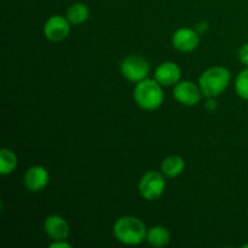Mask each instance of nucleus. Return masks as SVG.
Here are the masks:
<instances>
[{"label":"nucleus","instance_id":"nucleus-19","mask_svg":"<svg viewBox=\"0 0 248 248\" xmlns=\"http://www.w3.org/2000/svg\"><path fill=\"white\" fill-rule=\"evenodd\" d=\"M206 106H207V108L210 109V110H213V109L217 107V102H216L215 98H208L207 104H206Z\"/></svg>","mask_w":248,"mask_h":248},{"label":"nucleus","instance_id":"nucleus-14","mask_svg":"<svg viewBox=\"0 0 248 248\" xmlns=\"http://www.w3.org/2000/svg\"><path fill=\"white\" fill-rule=\"evenodd\" d=\"M65 17L74 26L85 23L90 17V9L84 2H74L67 10Z\"/></svg>","mask_w":248,"mask_h":248},{"label":"nucleus","instance_id":"nucleus-13","mask_svg":"<svg viewBox=\"0 0 248 248\" xmlns=\"http://www.w3.org/2000/svg\"><path fill=\"white\" fill-rule=\"evenodd\" d=\"M171 235L169 229L162 225H154L147 232V242L153 247H165L170 244Z\"/></svg>","mask_w":248,"mask_h":248},{"label":"nucleus","instance_id":"nucleus-9","mask_svg":"<svg viewBox=\"0 0 248 248\" xmlns=\"http://www.w3.org/2000/svg\"><path fill=\"white\" fill-rule=\"evenodd\" d=\"M172 45L179 52H193L200 45V35L191 28H179L172 35Z\"/></svg>","mask_w":248,"mask_h":248},{"label":"nucleus","instance_id":"nucleus-6","mask_svg":"<svg viewBox=\"0 0 248 248\" xmlns=\"http://www.w3.org/2000/svg\"><path fill=\"white\" fill-rule=\"evenodd\" d=\"M173 97L177 102L186 107H194L200 103L202 91L200 86L189 80H181L173 87Z\"/></svg>","mask_w":248,"mask_h":248},{"label":"nucleus","instance_id":"nucleus-12","mask_svg":"<svg viewBox=\"0 0 248 248\" xmlns=\"http://www.w3.org/2000/svg\"><path fill=\"white\" fill-rule=\"evenodd\" d=\"M186 169V161L179 155H170L161 162V172L169 178H176L181 176Z\"/></svg>","mask_w":248,"mask_h":248},{"label":"nucleus","instance_id":"nucleus-15","mask_svg":"<svg viewBox=\"0 0 248 248\" xmlns=\"http://www.w3.org/2000/svg\"><path fill=\"white\" fill-rule=\"evenodd\" d=\"M18 159L15 152L7 148H2L0 152V174L1 176H7L11 174L16 170Z\"/></svg>","mask_w":248,"mask_h":248},{"label":"nucleus","instance_id":"nucleus-8","mask_svg":"<svg viewBox=\"0 0 248 248\" xmlns=\"http://www.w3.org/2000/svg\"><path fill=\"white\" fill-rule=\"evenodd\" d=\"M24 186L31 193H39L44 190L50 183V174L44 166L35 165L28 169L23 177Z\"/></svg>","mask_w":248,"mask_h":248},{"label":"nucleus","instance_id":"nucleus-4","mask_svg":"<svg viewBox=\"0 0 248 248\" xmlns=\"http://www.w3.org/2000/svg\"><path fill=\"white\" fill-rule=\"evenodd\" d=\"M166 189V181L162 172L149 171L142 176L138 183L140 196L147 201H155L162 196Z\"/></svg>","mask_w":248,"mask_h":248},{"label":"nucleus","instance_id":"nucleus-18","mask_svg":"<svg viewBox=\"0 0 248 248\" xmlns=\"http://www.w3.org/2000/svg\"><path fill=\"white\" fill-rule=\"evenodd\" d=\"M51 248H70L72 245L67 240H55L52 244H50Z\"/></svg>","mask_w":248,"mask_h":248},{"label":"nucleus","instance_id":"nucleus-2","mask_svg":"<svg viewBox=\"0 0 248 248\" xmlns=\"http://www.w3.org/2000/svg\"><path fill=\"white\" fill-rule=\"evenodd\" d=\"M133 99L143 110H156L162 106L165 99L162 85L155 79L147 78L136 84L133 89Z\"/></svg>","mask_w":248,"mask_h":248},{"label":"nucleus","instance_id":"nucleus-5","mask_svg":"<svg viewBox=\"0 0 248 248\" xmlns=\"http://www.w3.org/2000/svg\"><path fill=\"white\" fill-rule=\"evenodd\" d=\"M120 72L131 82H140L150 74V64L145 58L137 55L127 56L120 64Z\"/></svg>","mask_w":248,"mask_h":248},{"label":"nucleus","instance_id":"nucleus-3","mask_svg":"<svg viewBox=\"0 0 248 248\" xmlns=\"http://www.w3.org/2000/svg\"><path fill=\"white\" fill-rule=\"evenodd\" d=\"M232 74L225 67L215 65L206 69L199 78V86L207 98H216L229 87Z\"/></svg>","mask_w":248,"mask_h":248},{"label":"nucleus","instance_id":"nucleus-1","mask_svg":"<svg viewBox=\"0 0 248 248\" xmlns=\"http://www.w3.org/2000/svg\"><path fill=\"white\" fill-rule=\"evenodd\" d=\"M148 229L135 216H123L113 225V235L120 244L137 246L147 241Z\"/></svg>","mask_w":248,"mask_h":248},{"label":"nucleus","instance_id":"nucleus-7","mask_svg":"<svg viewBox=\"0 0 248 248\" xmlns=\"http://www.w3.org/2000/svg\"><path fill=\"white\" fill-rule=\"evenodd\" d=\"M70 24L65 16L53 15L44 24V35L52 43L64 40L70 33Z\"/></svg>","mask_w":248,"mask_h":248},{"label":"nucleus","instance_id":"nucleus-16","mask_svg":"<svg viewBox=\"0 0 248 248\" xmlns=\"http://www.w3.org/2000/svg\"><path fill=\"white\" fill-rule=\"evenodd\" d=\"M235 91L240 98L248 101V67L237 74L235 79Z\"/></svg>","mask_w":248,"mask_h":248},{"label":"nucleus","instance_id":"nucleus-11","mask_svg":"<svg viewBox=\"0 0 248 248\" xmlns=\"http://www.w3.org/2000/svg\"><path fill=\"white\" fill-rule=\"evenodd\" d=\"M44 230L46 235L55 241V240H67L69 236L70 228L64 218L58 215H51L45 218Z\"/></svg>","mask_w":248,"mask_h":248},{"label":"nucleus","instance_id":"nucleus-20","mask_svg":"<svg viewBox=\"0 0 248 248\" xmlns=\"http://www.w3.org/2000/svg\"><path fill=\"white\" fill-rule=\"evenodd\" d=\"M242 247H244V248H248V244H245Z\"/></svg>","mask_w":248,"mask_h":248},{"label":"nucleus","instance_id":"nucleus-17","mask_svg":"<svg viewBox=\"0 0 248 248\" xmlns=\"http://www.w3.org/2000/svg\"><path fill=\"white\" fill-rule=\"evenodd\" d=\"M239 61L245 65V67H248V43L244 44L241 47L239 48Z\"/></svg>","mask_w":248,"mask_h":248},{"label":"nucleus","instance_id":"nucleus-10","mask_svg":"<svg viewBox=\"0 0 248 248\" xmlns=\"http://www.w3.org/2000/svg\"><path fill=\"white\" fill-rule=\"evenodd\" d=\"M182 70L179 65L174 62H164L155 69L154 79L159 81L162 86H174L181 81Z\"/></svg>","mask_w":248,"mask_h":248}]
</instances>
